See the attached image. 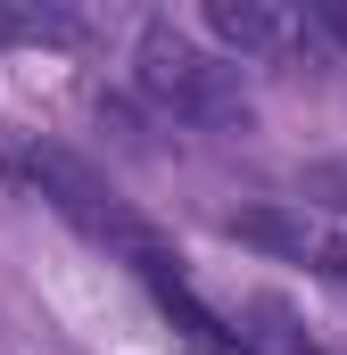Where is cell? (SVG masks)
<instances>
[{
  "label": "cell",
  "instance_id": "obj_3",
  "mask_svg": "<svg viewBox=\"0 0 347 355\" xmlns=\"http://www.w3.org/2000/svg\"><path fill=\"white\" fill-rule=\"evenodd\" d=\"M198 17H207V33L223 42V58H257V67H289L298 50H306V17H298V0H198Z\"/></svg>",
  "mask_w": 347,
  "mask_h": 355
},
{
  "label": "cell",
  "instance_id": "obj_5",
  "mask_svg": "<svg viewBox=\"0 0 347 355\" xmlns=\"http://www.w3.org/2000/svg\"><path fill=\"white\" fill-rule=\"evenodd\" d=\"M257 322H264V331H240V339H248V355H323L306 331H289V314H281V306H264Z\"/></svg>",
  "mask_w": 347,
  "mask_h": 355
},
{
  "label": "cell",
  "instance_id": "obj_4",
  "mask_svg": "<svg viewBox=\"0 0 347 355\" xmlns=\"http://www.w3.org/2000/svg\"><path fill=\"white\" fill-rule=\"evenodd\" d=\"M91 25L75 0H0V50H83Z\"/></svg>",
  "mask_w": 347,
  "mask_h": 355
},
{
  "label": "cell",
  "instance_id": "obj_1",
  "mask_svg": "<svg viewBox=\"0 0 347 355\" xmlns=\"http://www.w3.org/2000/svg\"><path fill=\"white\" fill-rule=\"evenodd\" d=\"M133 83H141V99H149L158 116H174V124H198V132L248 124L240 58L207 50V42H190V33H174V25H141V42H133Z\"/></svg>",
  "mask_w": 347,
  "mask_h": 355
},
{
  "label": "cell",
  "instance_id": "obj_2",
  "mask_svg": "<svg viewBox=\"0 0 347 355\" xmlns=\"http://www.w3.org/2000/svg\"><path fill=\"white\" fill-rule=\"evenodd\" d=\"M232 240L273 248V257H289V265H306V272L347 281V223L306 215V198H289V207H240V215H232Z\"/></svg>",
  "mask_w": 347,
  "mask_h": 355
}]
</instances>
